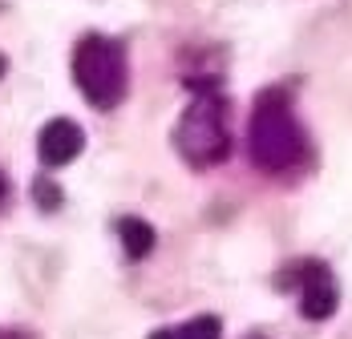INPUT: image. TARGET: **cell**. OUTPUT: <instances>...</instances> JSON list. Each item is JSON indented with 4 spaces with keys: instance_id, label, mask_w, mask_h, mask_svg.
I'll return each instance as SVG.
<instances>
[{
    "instance_id": "obj_1",
    "label": "cell",
    "mask_w": 352,
    "mask_h": 339,
    "mask_svg": "<svg viewBox=\"0 0 352 339\" xmlns=\"http://www.w3.org/2000/svg\"><path fill=\"white\" fill-rule=\"evenodd\" d=\"M247 150L251 162L267 174L296 170L308 158V137L292 109V97L283 89H263L251 109V130H247Z\"/></svg>"
},
{
    "instance_id": "obj_2",
    "label": "cell",
    "mask_w": 352,
    "mask_h": 339,
    "mask_svg": "<svg viewBox=\"0 0 352 339\" xmlns=\"http://www.w3.org/2000/svg\"><path fill=\"white\" fill-rule=\"evenodd\" d=\"M175 150L182 154V162H190L195 170L219 166L231 154V109L227 97H219L214 89L195 93V102L182 109L175 126Z\"/></svg>"
},
{
    "instance_id": "obj_3",
    "label": "cell",
    "mask_w": 352,
    "mask_h": 339,
    "mask_svg": "<svg viewBox=\"0 0 352 339\" xmlns=\"http://www.w3.org/2000/svg\"><path fill=\"white\" fill-rule=\"evenodd\" d=\"M73 81L94 109H102V113L113 109L126 97V81H130L126 45L102 33H85L73 49Z\"/></svg>"
},
{
    "instance_id": "obj_4",
    "label": "cell",
    "mask_w": 352,
    "mask_h": 339,
    "mask_svg": "<svg viewBox=\"0 0 352 339\" xmlns=\"http://www.w3.org/2000/svg\"><path fill=\"white\" fill-rule=\"evenodd\" d=\"M283 283L300 287V311L304 319H328L336 311V279L324 263H300Z\"/></svg>"
},
{
    "instance_id": "obj_5",
    "label": "cell",
    "mask_w": 352,
    "mask_h": 339,
    "mask_svg": "<svg viewBox=\"0 0 352 339\" xmlns=\"http://www.w3.org/2000/svg\"><path fill=\"white\" fill-rule=\"evenodd\" d=\"M85 150V134L77 130V121L69 117H53L41 126V137H36V154H41V166L61 170L77 162V154Z\"/></svg>"
},
{
    "instance_id": "obj_6",
    "label": "cell",
    "mask_w": 352,
    "mask_h": 339,
    "mask_svg": "<svg viewBox=\"0 0 352 339\" xmlns=\"http://www.w3.org/2000/svg\"><path fill=\"white\" fill-rule=\"evenodd\" d=\"M118 238H122V246H126L130 259H146V255L154 250V226L142 222V218H134V214L118 218Z\"/></svg>"
},
{
    "instance_id": "obj_7",
    "label": "cell",
    "mask_w": 352,
    "mask_h": 339,
    "mask_svg": "<svg viewBox=\"0 0 352 339\" xmlns=\"http://www.w3.org/2000/svg\"><path fill=\"white\" fill-rule=\"evenodd\" d=\"M150 339H219V319L214 315H199V319H186L178 327H162Z\"/></svg>"
},
{
    "instance_id": "obj_8",
    "label": "cell",
    "mask_w": 352,
    "mask_h": 339,
    "mask_svg": "<svg viewBox=\"0 0 352 339\" xmlns=\"http://www.w3.org/2000/svg\"><path fill=\"white\" fill-rule=\"evenodd\" d=\"M33 194H36V202H41V210H57V206H61V190H57L49 178H36Z\"/></svg>"
},
{
    "instance_id": "obj_9",
    "label": "cell",
    "mask_w": 352,
    "mask_h": 339,
    "mask_svg": "<svg viewBox=\"0 0 352 339\" xmlns=\"http://www.w3.org/2000/svg\"><path fill=\"white\" fill-rule=\"evenodd\" d=\"M0 339H33V336L21 331V327H0Z\"/></svg>"
},
{
    "instance_id": "obj_10",
    "label": "cell",
    "mask_w": 352,
    "mask_h": 339,
    "mask_svg": "<svg viewBox=\"0 0 352 339\" xmlns=\"http://www.w3.org/2000/svg\"><path fill=\"white\" fill-rule=\"evenodd\" d=\"M4 198H8V178L0 174V202H4Z\"/></svg>"
},
{
    "instance_id": "obj_11",
    "label": "cell",
    "mask_w": 352,
    "mask_h": 339,
    "mask_svg": "<svg viewBox=\"0 0 352 339\" xmlns=\"http://www.w3.org/2000/svg\"><path fill=\"white\" fill-rule=\"evenodd\" d=\"M0 73H4V57H0Z\"/></svg>"
},
{
    "instance_id": "obj_12",
    "label": "cell",
    "mask_w": 352,
    "mask_h": 339,
    "mask_svg": "<svg viewBox=\"0 0 352 339\" xmlns=\"http://www.w3.org/2000/svg\"><path fill=\"white\" fill-rule=\"evenodd\" d=\"M255 339H263V336H255Z\"/></svg>"
}]
</instances>
